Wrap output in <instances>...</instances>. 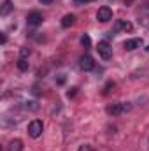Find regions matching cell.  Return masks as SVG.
Listing matches in <instances>:
<instances>
[{
    "label": "cell",
    "instance_id": "obj_1",
    "mask_svg": "<svg viewBox=\"0 0 149 151\" xmlns=\"http://www.w3.org/2000/svg\"><path fill=\"white\" fill-rule=\"evenodd\" d=\"M42 130H44V125H42L40 119H34V121L28 123V135H30V137H34V139L40 137Z\"/></svg>",
    "mask_w": 149,
    "mask_h": 151
},
{
    "label": "cell",
    "instance_id": "obj_2",
    "mask_svg": "<svg viewBox=\"0 0 149 151\" xmlns=\"http://www.w3.org/2000/svg\"><path fill=\"white\" fill-rule=\"evenodd\" d=\"M97 51H98V55H100L104 60H109L112 56V47L107 40H100L98 46H97Z\"/></svg>",
    "mask_w": 149,
    "mask_h": 151
},
{
    "label": "cell",
    "instance_id": "obj_3",
    "mask_svg": "<svg viewBox=\"0 0 149 151\" xmlns=\"http://www.w3.org/2000/svg\"><path fill=\"white\" fill-rule=\"evenodd\" d=\"M79 67H81L82 70L90 72V70H93V69H95V60H93L90 55H82V56L79 58Z\"/></svg>",
    "mask_w": 149,
    "mask_h": 151
},
{
    "label": "cell",
    "instance_id": "obj_4",
    "mask_svg": "<svg viewBox=\"0 0 149 151\" xmlns=\"http://www.w3.org/2000/svg\"><path fill=\"white\" fill-rule=\"evenodd\" d=\"M97 19H98V21H102V23H107V21H111V19H112V11H111V7H107V5L100 7V9H98V12H97Z\"/></svg>",
    "mask_w": 149,
    "mask_h": 151
},
{
    "label": "cell",
    "instance_id": "obj_5",
    "mask_svg": "<svg viewBox=\"0 0 149 151\" xmlns=\"http://www.w3.org/2000/svg\"><path fill=\"white\" fill-rule=\"evenodd\" d=\"M42 14L39 12V11H32V12H28V16H27V23L30 25V27H39L40 23H42Z\"/></svg>",
    "mask_w": 149,
    "mask_h": 151
},
{
    "label": "cell",
    "instance_id": "obj_6",
    "mask_svg": "<svg viewBox=\"0 0 149 151\" xmlns=\"http://www.w3.org/2000/svg\"><path fill=\"white\" fill-rule=\"evenodd\" d=\"M125 109H126L125 104H121V102H114V104H109V106H107V114H111V116H119Z\"/></svg>",
    "mask_w": 149,
    "mask_h": 151
},
{
    "label": "cell",
    "instance_id": "obj_7",
    "mask_svg": "<svg viewBox=\"0 0 149 151\" xmlns=\"http://www.w3.org/2000/svg\"><path fill=\"white\" fill-rule=\"evenodd\" d=\"M144 42H142V39H128V40H125L123 42V47L126 49V51H133V49H137V47H140Z\"/></svg>",
    "mask_w": 149,
    "mask_h": 151
},
{
    "label": "cell",
    "instance_id": "obj_8",
    "mask_svg": "<svg viewBox=\"0 0 149 151\" xmlns=\"http://www.w3.org/2000/svg\"><path fill=\"white\" fill-rule=\"evenodd\" d=\"M119 30L132 32V30H133V25H132L130 21H121V19H117V21H116V27H114V34L119 32ZM109 35H112V34H109Z\"/></svg>",
    "mask_w": 149,
    "mask_h": 151
},
{
    "label": "cell",
    "instance_id": "obj_9",
    "mask_svg": "<svg viewBox=\"0 0 149 151\" xmlns=\"http://www.w3.org/2000/svg\"><path fill=\"white\" fill-rule=\"evenodd\" d=\"M23 150V141L21 139H12L7 146V151H21Z\"/></svg>",
    "mask_w": 149,
    "mask_h": 151
},
{
    "label": "cell",
    "instance_id": "obj_10",
    "mask_svg": "<svg viewBox=\"0 0 149 151\" xmlns=\"http://www.w3.org/2000/svg\"><path fill=\"white\" fill-rule=\"evenodd\" d=\"M74 23H75L74 14H65V16L62 18V27H63V28H69V27H72Z\"/></svg>",
    "mask_w": 149,
    "mask_h": 151
},
{
    "label": "cell",
    "instance_id": "obj_11",
    "mask_svg": "<svg viewBox=\"0 0 149 151\" xmlns=\"http://www.w3.org/2000/svg\"><path fill=\"white\" fill-rule=\"evenodd\" d=\"M12 2L11 0H4V4H2V9H0V16H7L11 11H12Z\"/></svg>",
    "mask_w": 149,
    "mask_h": 151
},
{
    "label": "cell",
    "instance_id": "obj_12",
    "mask_svg": "<svg viewBox=\"0 0 149 151\" xmlns=\"http://www.w3.org/2000/svg\"><path fill=\"white\" fill-rule=\"evenodd\" d=\"M28 67H30V63H28L27 58H19V60H18V69H19V70L25 72V70H28Z\"/></svg>",
    "mask_w": 149,
    "mask_h": 151
},
{
    "label": "cell",
    "instance_id": "obj_13",
    "mask_svg": "<svg viewBox=\"0 0 149 151\" xmlns=\"http://www.w3.org/2000/svg\"><path fill=\"white\" fill-rule=\"evenodd\" d=\"M81 44L84 46V47H91V39L88 34H82V37H81Z\"/></svg>",
    "mask_w": 149,
    "mask_h": 151
},
{
    "label": "cell",
    "instance_id": "obj_14",
    "mask_svg": "<svg viewBox=\"0 0 149 151\" xmlns=\"http://www.w3.org/2000/svg\"><path fill=\"white\" fill-rule=\"evenodd\" d=\"M139 23H140L142 27L149 28V16H139Z\"/></svg>",
    "mask_w": 149,
    "mask_h": 151
},
{
    "label": "cell",
    "instance_id": "obj_15",
    "mask_svg": "<svg viewBox=\"0 0 149 151\" xmlns=\"http://www.w3.org/2000/svg\"><path fill=\"white\" fill-rule=\"evenodd\" d=\"M28 55H30V49H28V47H23V49L19 51V58H27Z\"/></svg>",
    "mask_w": 149,
    "mask_h": 151
},
{
    "label": "cell",
    "instance_id": "obj_16",
    "mask_svg": "<svg viewBox=\"0 0 149 151\" xmlns=\"http://www.w3.org/2000/svg\"><path fill=\"white\" fill-rule=\"evenodd\" d=\"M75 93H77V88H70V90H69V91H67V97H69V99H72V97H75Z\"/></svg>",
    "mask_w": 149,
    "mask_h": 151
},
{
    "label": "cell",
    "instance_id": "obj_17",
    "mask_svg": "<svg viewBox=\"0 0 149 151\" xmlns=\"http://www.w3.org/2000/svg\"><path fill=\"white\" fill-rule=\"evenodd\" d=\"M111 88H114V83H112V81H109V83H107V84H105V90H104V93H105V95H107V93H109V91H111Z\"/></svg>",
    "mask_w": 149,
    "mask_h": 151
},
{
    "label": "cell",
    "instance_id": "obj_18",
    "mask_svg": "<svg viewBox=\"0 0 149 151\" xmlns=\"http://www.w3.org/2000/svg\"><path fill=\"white\" fill-rule=\"evenodd\" d=\"M56 83H58V84H63V83H65V76H60V77L56 79Z\"/></svg>",
    "mask_w": 149,
    "mask_h": 151
},
{
    "label": "cell",
    "instance_id": "obj_19",
    "mask_svg": "<svg viewBox=\"0 0 149 151\" xmlns=\"http://www.w3.org/2000/svg\"><path fill=\"white\" fill-rule=\"evenodd\" d=\"M79 151H91V148H90V146H81Z\"/></svg>",
    "mask_w": 149,
    "mask_h": 151
},
{
    "label": "cell",
    "instance_id": "obj_20",
    "mask_svg": "<svg viewBox=\"0 0 149 151\" xmlns=\"http://www.w3.org/2000/svg\"><path fill=\"white\" fill-rule=\"evenodd\" d=\"M0 42H2V44H5V42H7V35H5V34H2V39H0Z\"/></svg>",
    "mask_w": 149,
    "mask_h": 151
},
{
    "label": "cell",
    "instance_id": "obj_21",
    "mask_svg": "<svg viewBox=\"0 0 149 151\" xmlns=\"http://www.w3.org/2000/svg\"><path fill=\"white\" fill-rule=\"evenodd\" d=\"M39 2H40V4H51L53 0H39Z\"/></svg>",
    "mask_w": 149,
    "mask_h": 151
},
{
    "label": "cell",
    "instance_id": "obj_22",
    "mask_svg": "<svg viewBox=\"0 0 149 151\" xmlns=\"http://www.w3.org/2000/svg\"><path fill=\"white\" fill-rule=\"evenodd\" d=\"M75 2H84V0H75Z\"/></svg>",
    "mask_w": 149,
    "mask_h": 151
},
{
    "label": "cell",
    "instance_id": "obj_23",
    "mask_svg": "<svg viewBox=\"0 0 149 151\" xmlns=\"http://www.w3.org/2000/svg\"><path fill=\"white\" fill-rule=\"evenodd\" d=\"M84 2H93V0H84Z\"/></svg>",
    "mask_w": 149,
    "mask_h": 151
},
{
    "label": "cell",
    "instance_id": "obj_24",
    "mask_svg": "<svg viewBox=\"0 0 149 151\" xmlns=\"http://www.w3.org/2000/svg\"><path fill=\"white\" fill-rule=\"evenodd\" d=\"M146 49H148V51H149V46H148V47H146Z\"/></svg>",
    "mask_w": 149,
    "mask_h": 151
}]
</instances>
